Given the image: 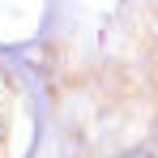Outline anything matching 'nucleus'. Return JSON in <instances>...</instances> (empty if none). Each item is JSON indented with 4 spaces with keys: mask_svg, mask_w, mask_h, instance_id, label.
Instances as JSON below:
<instances>
[{
    "mask_svg": "<svg viewBox=\"0 0 158 158\" xmlns=\"http://www.w3.org/2000/svg\"><path fill=\"white\" fill-rule=\"evenodd\" d=\"M120 158H150L145 150H132V154H120Z\"/></svg>",
    "mask_w": 158,
    "mask_h": 158,
    "instance_id": "f257e3e1",
    "label": "nucleus"
}]
</instances>
